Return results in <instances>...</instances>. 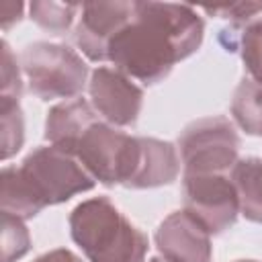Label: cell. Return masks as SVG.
Listing matches in <instances>:
<instances>
[{
  "instance_id": "5bb4252c",
  "label": "cell",
  "mask_w": 262,
  "mask_h": 262,
  "mask_svg": "<svg viewBox=\"0 0 262 262\" xmlns=\"http://www.w3.org/2000/svg\"><path fill=\"white\" fill-rule=\"evenodd\" d=\"M231 115L242 131L262 137V82L248 76L237 84L231 100Z\"/></svg>"
},
{
  "instance_id": "277c9868",
  "label": "cell",
  "mask_w": 262,
  "mask_h": 262,
  "mask_svg": "<svg viewBox=\"0 0 262 262\" xmlns=\"http://www.w3.org/2000/svg\"><path fill=\"white\" fill-rule=\"evenodd\" d=\"M104 186H129L139 162V137L127 135L106 121H94L70 149Z\"/></svg>"
},
{
  "instance_id": "4fadbf2b",
  "label": "cell",
  "mask_w": 262,
  "mask_h": 262,
  "mask_svg": "<svg viewBox=\"0 0 262 262\" xmlns=\"http://www.w3.org/2000/svg\"><path fill=\"white\" fill-rule=\"evenodd\" d=\"M229 178L237 194L239 213L252 223H262V160L254 156L237 160Z\"/></svg>"
},
{
  "instance_id": "6da1fadb",
  "label": "cell",
  "mask_w": 262,
  "mask_h": 262,
  "mask_svg": "<svg viewBox=\"0 0 262 262\" xmlns=\"http://www.w3.org/2000/svg\"><path fill=\"white\" fill-rule=\"evenodd\" d=\"M205 23L188 4L135 2L133 16L108 45L106 61L143 84L162 82L203 43Z\"/></svg>"
},
{
  "instance_id": "30bf717a",
  "label": "cell",
  "mask_w": 262,
  "mask_h": 262,
  "mask_svg": "<svg viewBox=\"0 0 262 262\" xmlns=\"http://www.w3.org/2000/svg\"><path fill=\"white\" fill-rule=\"evenodd\" d=\"M156 246L172 262H211V233L188 213H170L156 229Z\"/></svg>"
},
{
  "instance_id": "cb8c5ba5",
  "label": "cell",
  "mask_w": 262,
  "mask_h": 262,
  "mask_svg": "<svg viewBox=\"0 0 262 262\" xmlns=\"http://www.w3.org/2000/svg\"><path fill=\"white\" fill-rule=\"evenodd\" d=\"M235 262H256V260H235Z\"/></svg>"
},
{
  "instance_id": "52a82bcc",
  "label": "cell",
  "mask_w": 262,
  "mask_h": 262,
  "mask_svg": "<svg viewBox=\"0 0 262 262\" xmlns=\"http://www.w3.org/2000/svg\"><path fill=\"white\" fill-rule=\"evenodd\" d=\"M184 211L211 235L229 229L239 213L237 194L229 174H182Z\"/></svg>"
},
{
  "instance_id": "ac0fdd59",
  "label": "cell",
  "mask_w": 262,
  "mask_h": 262,
  "mask_svg": "<svg viewBox=\"0 0 262 262\" xmlns=\"http://www.w3.org/2000/svg\"><path fill=\"white\" fill-rule=\"evenodd\" d=\"M31 250V235L23 219L2 213V262H16Z\"/></svg>"
},
{
  "instance_id": "603a6c76",
  "label": "cell",
  "mask_w": 262,
  "mask_h": 262,
  "mask_svg": "<svg viewBox=\"0 0 262 262\" xmlns=\"http://www.w3.org/2000/svg\"><path fill=\"white\" fill-rule=\"evenodd\" d=\"M149 262H172L170 258H166V256H156V258H151Z\"/></svg>"
},
{
  "instance_id": "d6986e66",
  "label": "cell",
  "mask_w": 262,
  "mask_h": 262,
  "mask_svg": "<svg viewBox=\"0 0 262 262\" xmlns=\"http://www.w3.org/2000/svg\"><path fill=\"white\" fill-rule=\"evenodd\" d=\"M205 12L219 14L221 18L229 20V31H242L246 25H250L262 14V2H231V4L205 6Z\"/></svg>"
},
{
  "instance_id": "7c38bea8",
  "label": "cell",
  "mask_w": 262,
  "mask_h": 262,
  "mask_svg": "<svg viewBox=\"0 0 262 262\" xmlns=\"http://www.w3.org/2000/svg\"><path fill=\"white\" fill-rule=\"evenodd\" d=\"M98 113L84 98H72L61 104H55L45 119V139L51 145L70 149L72 143L94 123Z\"/></svg>"
},
{
  "instance_id": "ba28073f",
  "label": "cell",
  "mask_w": 262,
  "mask_h": 262,
  "mask_svg": "<svg viewBox=\"0 0 262 262\" xmlns=\"http://www.w3.org/2000/svg\"><path fill=\"white\" fill-rule=\"evenodd\" d=\"M92 108L113 127L135 125L141 104L143 90L131 82L125 74L115 68H96L88 84Z\"/></svg>"
},
{
  "instance_id": "7402d4cb",
  "label": "cell",
  "mask_w": 262,
  "mask_h": 262,
  "mask_svg": "<svg viewBox=\"0 0 262 262\" xmlns=\"http://www.w3.org/2000/svg\"><path fill=\"white\" fill-rule=\"evenodd\" d=\"M23 14V4L20 2H4L2 4V29H10L12 23H18Z\"/></svg>"
},
{
  "instance_id": "ffe728a7",
  "label": "cell",
  "mask_w": 262,
  "mask_h": 262,
  "mask_svg": "<svg viewBox=\"0 0 262 262\" xmlns=\"http://www.w3.org/2000/svg\"><path fill=\"white\" fill-rule=\"evenodd\" d=\"M23 94V82H20V70L16 63V57L10 51V45L2 41V94L0 98H14L18 100Z\"/></svg>"
},
{
  "instance_id": "e0dca14e",
  "label": "cell",
  "mask_w": 262,
  "mask_h": 262,
  "mask_svg": "<svg viewBox=\"0 0 262 262\" xmlns=\"http://www.w3.org/2000/svg\"><path fill=\"white\" fill-rule=\"evenodd\" d=\"M82 8V4L76 2H31V18L49 33H63L74 23L76 12Z\"/></svg>"
},
{
  "instance_id": "3957f363",
  "label": "cell",
  "mask_w": 262,
  "mask_h": 262,
  "mask_svg": "<svg viewBox=\"0 0 262 262\" xmlns=\"http://www.w3.org/2000/svg\"><path fill=\"white\" fill-rule=\"evenodd\" d=\"M70 233L90 262H143L149 242L106 196L76 205Z\"/></svg>"
},
{
  "instance_id": "7a4b0ae2",
  "label": "cell",
  "mask_w": 262,
  "mask_h": 262,
  "mask_svg": "<svg viewBox=\"0 0 262 262\" xmlns=\"http://www.w3.org/2000/svg\"><path fill=\"white\" fill-rule=\"evenodd\" d=\"M2 213L23 221L35 217L45 207L70 201L74 194L90 190L96 180L80 160L57 147H35L20 166L2 168Z\"/></svg>"
},
{
  "instance_id": "9c48e42d",
  "label": "cell",
  "mask_w": 262,
  "mask_h": 262,
  "mask_svg": "<svg viewBox=\"0 0 262 262\" xmlns=\"http://www.w3.org/2000/svg\"><path fill=\"white\" fill-rule=\"evenodd\" d=\"M135 2H84L74 29L76 45L90 61H106V51L115 35L133 16Z\"/></svg>"
},
{
  "instance_id": "44dd1931",
  "label": "cell",
  "mask_w": 262,
  "mask_h": 262,
  "mask_svg": "<svg viewBox=\"0 0 262 262\" xmlns=\"http://www.w3.org/2000/svg\"><path fill=\"white\" fill-rule=\"evenodd\" d=\"M33 262H82L72 250H66V248H57V250H51L47 254H41L39 258H35Z\"/></svg>"
},
{
  "instance_id": "5b68a950",
  "label": "cell",
  "mask_w": 262,
  "mask_h": 262,
  "mask_svg": "<svg viewBox=\"0 0 262 262\" xmlns=\"http://www.w3.org/2000/svg\"><path fill=\"white\" fill-rule=\"evenodd\" d=\"M18 59L29 90L41 100L72 98L86 86L88 66L68 45L35 41L20 51Z\"/></svg>"
},
{
  "instance_id": "9a60e30c",
  "label": "cell",
  "mask_w": 262,
  "mask_h": 262,
  "mask_svg": "<svg viewBox=\"0 0 262 262\" xmlns=\"http://www.w3.org/2000/svg\"><path fill=\"white\" fill-rule=\"evenodd\" d=\"M225 37H229V41L223 43L227 51L239 49L244 66L250 72V78L262 82V14L250 25H246L242 31L223 29L219 39H225Z\"/></svg>"
},
{
  "instance_id": "8992f818",
  "label": "cell",
  "mask_w": 262,
  "mask_h": 262,
  "mask_svg": "<svg viewBox=\"0 0 262 262\" xmlns=\"http://www.w3.org/2000/svg\"><path fill=\"white\" fill-rule=\"evenodd\" d=\"M182 174H229L237 162L239 135L227 117H205L178 137Z\"/></svg>"
},
{
  "instance_id": "8fae6325",
  "label": "cell",
  "mask_w": 262,
  "mask_h": 262,
  "mask_svg": "<svg viewBox=\"0 0 262 262\" xmlns=\"http://www.w3.org/2000/svg\"><path fill=\"white\" fill-rule=\"evenodd\" d=\"M180 172L178 151L170 141L139 137V162L127 188H156L176 180Z\"/></svg>"
},
{
  "instance_id": "2e32d148",
  "label": "cell",
  "mask_w": 262,
  "mask_h": 262,
  "mask_svg": "<svg viewBox=\"0 0 262 262\" xmlns=\"http://www.w3.org/2000/svg\"><path fill=\"white\" fill-rule=\"evenodd\" d=\"M0 129H2V160H8L25 143V119L18 100L0 98Z\"/></svg>"
}]
</instances>
